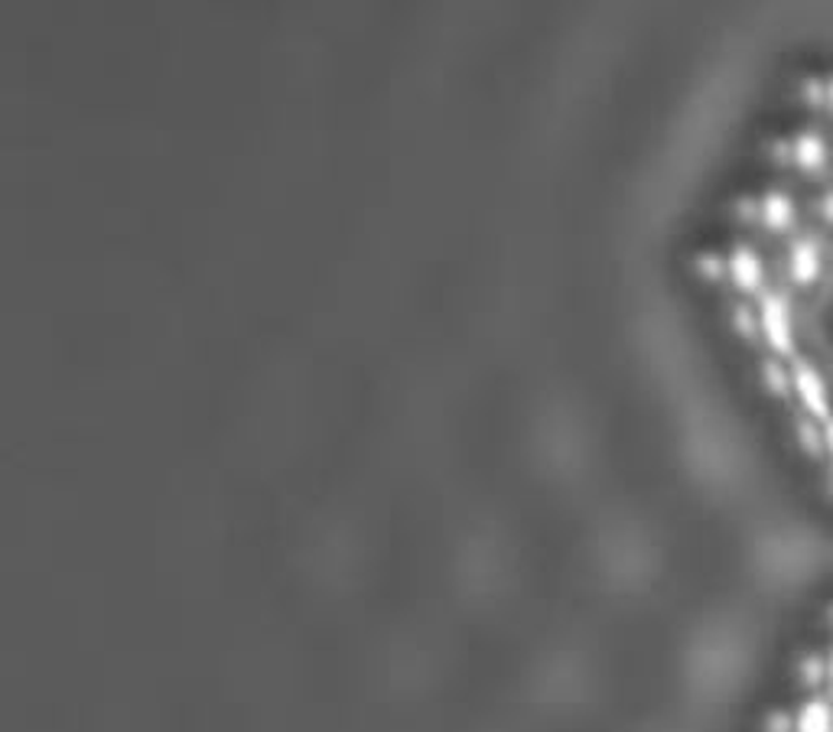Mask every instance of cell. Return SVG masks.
<instances>
[{
  "instance_id": "obj_3",
  "label": "cell",
  "mask_w": 833,
  "mask_h": 732,
  "mask_svg": "<svg viewBox=\"0 0 833 732\" xmlns=\"http://www.w3.org/2000/svg\"><path fill=\"white\" fill-rule=\"evenodd\" d=\"M727 274H730V281H733L739 293L755 296V293L765 291V261H762V254H759L755 247H749V244H735L733 251H730V257H727Z\"/></svg>"
},
{
  "instance_id": "obj_4",
  "label": "cell",
  "mask_w": 833,
  "mask_h": 732,
  "mask_svg": "<svg viewBox=\"0 0 833 732\" xmlns=\"http://www.w3.org/2000/svg\"><path fill=\"white\" fill-rule=\"evenodd\" d=\"M824 271V257L814 238H798L788 251V277L798 287H814L821 281Z\"/></svg>"
},
{
  "instance_id": "obj_6",
  "label": "cell",
  "mask_w": 833,
  "mask_h": 732,
  "mask_svg": "<svg viewBox=\"0 0 833 732\" xmlns=\"http://www.w3.org/2000/svg\"><path fill=\"white\" fill-rule=\"evenodd\" d=\"M791 732H833V703L831 700H804L791 720Z\"/></svg>"
},
{
  "instance_id": "obj_8",
  "label": "cell",
  "mask_w": 833,
  "mask_h": 732,
  "mask_svg": "<svg viewBox=\"0 0 833 732\" xmlns=\"http://www.w3.org/2000/svg\"><path fill=\"white\" fill-rule=\"evenodd\" d=\"M817 437H821V449L831 456L833 462V417H827L824 424H817Z\"/></svg>"
},
{
  "instance_id": "obj_9",
  "label": "cell",
  "mask_w": 833,
  "mask_h": 732,
  "mask_svg": "<svg viewBox=\"0 0 833 732\" xmlns=\"http://www.w3.org/2000/svg\"><path fill=\"white\" fill-rule=\"evenodd\" d=\"M821 212H824V218L833 222V193L824 195V202H821Z\"/></svg>"
},
{
  "instance_id": "obj_10",
  "label": "cell",
  "mask_w": 833,
  "mask_h": 732,
  "mask_svg": "<svg viewBox=\"0 0 833 732\" xmlns=\"http://www.w3.org/2000/svg\"><path fill=\"white\" fill-rule=\"evenodd\" d=\"M827 683H831V690H833V648H831V654H827Z\"/></svg>"
},
{
  "instance_id": "obj_5",
  "label": "cell",
  "mask_w": 833,
  "mask_h": 732,
  "mask_svg": "<svg viewBox=\"0 0 833 732\" xmlns=\"http://www.w3.org/2000/svg\"><path fill=\"white\" fill-rule=\"evenodd\" d=\"M791 156H794V163L804 173H824L827 163H831V146H827V141L817 131H804V134L794 138Z\"/></svg>"
},
{
  "instance_id": "obj_2",
  "label": "cell",
  "mask_w": 833,
  "mask_h": 732,
  "mask_svg": "<svg viewBox=\"0 0 833 732\" xmlns=\"http://www.w3.org/2000/svg\"><path fill=\"white\" fill-rule=\"evenodd\" d=\"M755 329L762 333L765 345L779 355L791 358L798 342H794V319H791V306L782 293L769 291L759 296V309H755Z\"/></svg>"
},
{
  "instance_id": "obj_7",
  "label": "cell",
  "mask_w": 833,
  "mask_h": 732,
  "mask_svg": "<svg viewBox=\"0 0 833 732\" xmlns=\"http://www.w3.org/2000/svg\"><path fill=\"white\" fill-rule=\"evenodd\" d=\"M759 218L769 232L784 235L794 225V202L784 193H765L759 202Z\"/></svg>"
},
{
  "instance_id": "obj_1",
  "label": "cell",
  "mask_w": 833,
  "mask_h": 732,
  "mask_svg": "<svg viewBox=\"0 0 833 732\" xmlns=\"http://www.w3.org/2000/svg\"><path fill=\"white\" fill-rule=\"evenodd\" d=\"M784 372H788V388L814 424H824L827 417H833L831 385L811 358H791Z\"/></svg>"
},
{
  "instance_id": "obj_11",
  "label": "cell",
  "mask_w": 833,
  "mask_h": 732,
  "mask_svg": "<svg viewBox=\"0 0 833 732\" xmlns=\"http://www.w3.org/2000/svg\"><path fill=\"white\" fill-rule=\"evenodd\" d=\"M827 104H831V111H833V75H831V82H827Z\"/></svg>"
}]
</instances>
